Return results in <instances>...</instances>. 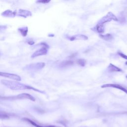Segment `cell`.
Listing matches in <instances>:
<instances>
[{
  "label": "cell",
  "mask_w": 127,
  "mask_h": 127,
  "mask_svg": "<svg viewBox=\"0 0 127 127\" xmlns=\"http://www.w3.org/2000/svg\"><path fill=\"white\" fill-rule=\"evenodd\" d=\"M102 88H105V87H113V88H115L119 89L120 90H121L123 91H124V92L127 94V89H126L125 87L119 85V84H104V85L102 86L101 87Z\"/></svg>",
  "instance_id": "7a4b0ae2"
},
{
  "label": "cell",
  "mask_w": 127,
  "mask_h": 127,
  "mask_svg": "<svg viewBox=\"0 0 127 127\" xmlns=\"http://www.w3.org/2000/svg\"><path fill=\"white\" fill-rule=\"evenodd\" d=\"M109 70L111 72H121L122 69L119 68L113 65L112 64H110L109 66L108 67Z\"/></svg>",
  "instance_id": "8992f818"
},
{
  "label": "cell",
  "mask_w": 127,
  "mask_h": 127,
  "mask_svg": "<svg viewBox=\"0 0 127 127\" xmlns=\"http://www.w3.org/2000/svg\"><path fill=\"white\" fill-rule=\"evenodd\" d=\"M0 74H1V75L2 76L8 77V78H9V79H11L13 80L17 81H21L20 77L15 74H12L10 73H2V72H1Z\"/></svg>",
  "instance_id": "3957f363"
},
{
  "label": "cell",
  "mask_w": 127,
  "mask_h": 127,
  "mask_svg": "<svg viewBox=\"0 0 127 127\" xmlns=\"http://www.w3.org/2000/svg\"><path fill=\"white\" fill-rule=\"evenodd\" d=\"M2 82L5 86L8 87L9 88L13 89V90H18V89H32L35 90H37V89H35L33 87H30L29 86H27L24 84L19 83L17 82L11 81H3Z\"/></svg>",
  "instance_id": "6da1fadb"
},
{
  "label": "cell",
  "mask_w": 127,
  "mask_h": 127,
  "mask_svg": "<svg viewBox=\"0 0 127 127\" xmlns=\"http://www.w3.org/2000/svg\"><path fill=\"white\" fill-rule=\"evenodd\" d=\"M126 65H127V61L126 62Z\"/></svg>",
  "instance_id": "5bb4252c"
},
{
  "label": "cell",
  "mask_w": 127,
  "mask_h": 127,
  "mask_svg": "<svg viewBox=\"0 0 127 127\" xmlns=\"http://www.w3.org/2000/svg\"><path fill=\"white\" fill-rule=\"evenodd\" d=\"M77 63L81 66H84L86 64V61L83 59H79L77 61Z\"/></svg>",
  "instance_id": "ba28073f"
},
{
  "label": "cell",
  "mask_w": 127,
  "mask_h": 127,
  "mask_svg": "<svg viewBox=\"0 0 127 127\" xmlns=\"http://www.w3.org/2000/svg\"><path fill=\"white\" fill-rule=\"evenodd\" d=\"M27 121H29V122H30V123L31 124H32L33 125H34V126L36 127H54V126H45V127H42V126H39V125H37V124H35V123H34L33 121L29 120V119H27Z\"/></svg>",
  "instance_id": "8fae6325"
},
{
  "label": "cell",
  "mask_w": 127,
  "mask_h": 127,
  "mask_svg": "<svg viewBox=\"0 0 127 127\" xmlns=\"http://www.w3.org/2000/svg\"><path fill=\"white\" fill-rule=\"evenodd\" d=\"M126 77H127V76H126Z\"/></svg>",
  "instance_id": "9a60e30c"
},
{
  "label": "cell",
  "mask_w": 127,
  "mask_h": 127,
  "mask_svg": "<svg viewBox=\"0 0 127 127\" xmlns=\"http://www.w3.org/2000/svg\"><path fill=\"white\" fill-rule=\"evenodd\" d=\"M16 98H20V99L26 98V99H29L32 100V101H35V98L33 96L30 95V94H27V93H22L21 94H19Z\"/></svg>",
  "instance_id": "5b68a950"
},
{
  "label": "cell",
  "mask_w": 127,
  "mask_h": 127,
  "mask_svg": "<svg viewBox=\"0 0 127 127\" xmlns=\"http://www.w3.org/2000/svg\"><path fill=\"white\" fill-rule=\"evenodd\" d=\"M50 1H38L37 2L38 3H43V4H46V3H49Z\"/></svg>",
  "instance_id": "4fadbf2b"
},
{
  "label": "cell",
  "mask_w": 127,
  "mask_h": 127,
  "mask_svg": "<svg viewBox=\"0 0 127 127\" xmlns=\"http://www.w3.org/2000/svg\"><path fill=\"white\" fill-rule=\"evenodd\" d=\"M118 54L119 55V56H120V57H121L122 58H123V59H125V60H127V56L121 53V52H119L118 53Z\"/></svg>",
  "instance_id": "7c38bea8"
},
{
  "label": "cell",
  "mask_w": 127,
  "mask_h": 127,
  "mask_svg": "<svg viewBox=\"0 0 127 127\" xmlns=\"http://www.w3.org/2000/svg\"><path fill=\"white\" fill-rule=\"evenodd\" d=\"M101 37H102V38H103L104 39L106 40H110L111 39H112V35L108 34L106 35H100Z\"/></svg>",
  "instance_id": "52a82bcc"
},
{
  "label": "cell",
  "mask_w": 127,
  "mask_h": 127,
  "mask_svg": "<svg viewBox=\"0 0 127 127\" xmlns=\"http://www.w3.org/2000/svg\"><path fill=\"white\" fill-rule=\"evenodd\" d=\"M73 64V62L72 61H66L63 62L61 64V65H62V66H69V65H71Z\"/></svg>",
  "instance_id": "9c48e42d"
},
{
  "label": "cell",
  "mask_w": 127,
  "mask_h": 127,
  "mask_svg": "<svg viewBox=\"0 0 127 127\" xmlns=\"http://www.w3.org/2000/svg\"><path fill=\"white\" fill-rule=\"evenodd\" d=\"M47 46H44L43 47H42L41 49H39V50H38L37 51L35 52L32 55V57L34 58V57H38V56H39L41 55H43L46 54L47 52Z\"/></svg>",
  "instance_id": "277c9868"
},
{
  "label": "cell",
  "mask_w": 127,
  "mask_h": 127,
  "mask_svg": "<svg viewBox=\"0 0 127 127\" xmlns=\"http://www.w3.org/2000/svg\"><path fill=\"white\" fill-rule=\"evenodd\" d=\"M20 30V32H21V33H22L23 35V36H25L26 34H27V28H26V29H19Z\"/></svg>",
  "instance_id": "30bf717a"
}]
</instances>
